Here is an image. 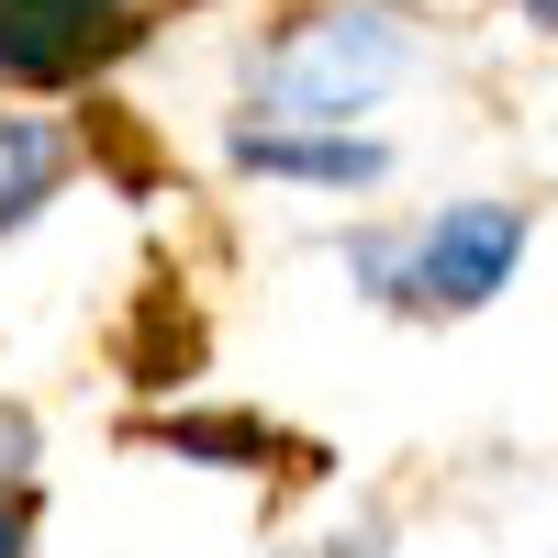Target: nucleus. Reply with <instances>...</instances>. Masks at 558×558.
<instances>
[{
	"instance_id": "f257e3e1",
	"label": "nucleus",
	"mask_w": 558,
	"mask_h": 558,
	"mask_svg": "<svg viewBox=\"0 0 558 558\" xmlns=\"http://www.w3.org/2000/svg\"><path fill=\"white\" fill-rule=\"evenodd\" d=\"M402 68H413V12H391V0H291L246 45V112L235 123L357 134V112H380V89Z\"/></svg>"
},
{
	"instance_id": "f03ea898",
	"label": "nucleus",
	"mask_w": 558,
	"mask_h": 558,
	"mask_svg": "<svg viewBox=\"0 0 558 558\" xmlns=\"http://www.w3.org/2000/svg\"><path fill=\"white\" fill-rule=\"evenodd\" d=\"M525 246H536L525 202H436L413 223H357L347 279H357V302H380L402 324H470V313L502 302V279H514Z\"/></svg>"
},
{
	"instance_id": "7ed1b4c3",
	"label": "nucleus",
	"mask_w": 558,
	"mask_h": 558,
	"mask_svg": "<svg viewBox=\"0 0 558 558\" xmlns=\"http://www.w3.org/2000/svg\"><path fill=\"white\" fill-rule=\"evenodd\" d=\"M202 0H0V89H89Z\"/></svg>"
},
{
	"instance_id": "20e7f679",
	"label": "nucleus",
	"mask_w": 558,
	"mask_h": 558,
	"mask_svg": "<svg viewBox=\"0 0 558 558\" xmlns=\"http://www.w3.org/2000/svg\"><path fill=\"white\" fill-rule=\"evenodd\" d=\"M235 179H291V191H380L391 146L380 134H324V123H223Z\"/></svg>"
},
{
	"instance_id": "39448f33",
	"label": "nucleus",
	"mask_w": 558,
	"mask_h": 558,
	"mask_svg": "<svg viewBox=\"0 0 558 558\" xmlns=\"http://www.w3.org/2000/svg\"><path fill=\"white\" fill-rule=\"evenodd\" d=\"M134 447H168V458H191V470H235V481H268L279 458L313 481L324 470V447H302V436H279L268 413H146V425H123Z\"/></svg>"
},
{
	"instance_id": "423d86ee",
	"label": "nucleus",
	"mask_w": 558,
	"mask_h": 558,
	"mask_svg": "<svg viewBox=\"0 0 558 558\" xmlns=\"http://www.w3.org/2000/svg\"><path fill=\"white\" fill-rule=\"evenodd\" d=\"M68 179H78V123H57V112H0V246H12Z\"/></svg>"
},
{
	"instance_id": "0eeeda50",
	"label": "nucleus",
	"mask_w": 558,
	"mask_h": 558,
	"mask_svg": "<svg viewBox=\"0 0 558 558\" xmlns=\"http://www.w3.org/2000/svg\"><path fill=\"white\" fill-rule=\"evenodd\" d=\"M34 525H45V481H0V558H34Z\"/></svg>"
},
{
	"instance_id": "6e6552de",
	"label": "nucleus",
	"mask_w": 558,
	"mask_h": 558,
	"mask_svg": "<svg viewBox=\"0 0 558 558\" xmlns=\"http://www.w3.org/2000/svg\"><path fill=\"white\" fill-rule=\"evenodd\" d=\"M391 536H402L391 514H357L347 536H324V547H302V558H391Z\"/></svg>"
},
{
	"instance_id": "1a4fd4ad",
	"label": "nucleus",
	"mask_w": 558,
	"mask_h": 558,
	"mask_svg": "<svg viewBox=\"0 0 558 558\" xmlns=\"http://www.w3.org/2000/svg\"><path fill=\"white\" fill-rule=\"evenodd\" d=\"M34 447H45V436H34V413H23V402H0V481H34Z\"/></svg>"
},
{
	"instance_id": "9d476101",
	"label": "nucleus",
	"mask_w": 558,
	"mask_h": 558,
	"mask_svg": "<svg viewBox=\"0 0 558 558\" xmlns=\"http://www.w3.org/2000/svg\"><path fill=\"white\" fill-rule=\"evenodd\" d=\"M514 23H525V34H547V45H558V0H514Z\"/></svg>"
}]
</instances>
